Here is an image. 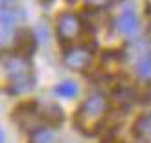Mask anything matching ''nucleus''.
I'll return each mask as SVG.
<instances>
[{"label":"nucleus","mask_w":151,"mask_h":143,"mask_svg":"<svg viewBox=\"0 0 151 143\" xmlns=\"http://www.w3.org/2000/svg\"><path fill=\"white\" fill-rule=\"evenodd\" d=\"M11 94H24L33 88V68L24 55H13L4 63Z\"/></svg>","instance_id":"2"},{"label":"nucleus","mask_w":151,"mask_h":143,"mask_svg":"<svg viewBox=\"0 0 151 143\" xmlns=\"http://www.w3.org/2000/svg\"><path fill=\"white\" fill-rule=\"evenodd\" d=\"M134 134L140 139H151V112L140 116L137 119V123H134Z\"/></svg>","instance_id":"7"},{"label":"nucleus","mask_w":151,"mask_h":143,"mask_svg":"<svg viewBox=\"0 0 151 143\" xmlns=\"http://www.w3.org/2000/svg\"><path fill=\"white\" fill-rule=\"evenodd\" d=\"M107 112V99L101 94H92L87 97L76 114V125L83 134H94L105 117Z\"/></svg>","instance_id":"1"},{"label":"nucleus","mask_w":151,"mask_h":143,"mask_svg":"<svg viewBox=\"0 0 151 143\" xmlns=\"http://www.w3.org/2000/svg\"><path fill=\"white\" fill-rule=\"evenodd\" d=\"M137 70H138V75L144 79H149L151 77V53H144L138 63H137Z\"/></svg>","instance_id":"10"},{"label":"nucleus","mask_w":151,"mask_h":143,"mask_svg":"<svg viewBox=\"0 0 151 143\" xmlns=\"http://www.w3.org/2000/svg\"><path fill=\"white\" fill-rule=\"evenodd\" d=\"M116 28L122 35L131 37L138 31V17L133 9H125L120 17L116 18Z\"/></svg>","instance_id":"5"},{"label":"nucleus","mask_w":151,"mask_h":143,"mask_svg":"<svg viewBox=\"0 0 151 143\" xmlns=\"http://www.w3.org/2000/svg\"><path fill=\"white\" fill-rule=\"evenodd\" d=\"M78 94H79V88L72 81H63L55 86V95L65 97V99H72V97H76Z\"/></svg>","instance_id":"9"},{"label":"nucleus","mask_w":151,"mask_h":143,"mask_svg":"<svg viewBox=\"0 0 151 143\" xmlns=\"http://www.w3.org/2000/svg\"><path fill=\"white\" fill-rule=\"evenodd\" d=\"M15 26H17V15H15V11L2 9V39L9 37V33L15 29Z\"/></svg>","instance_id":"8"},{"label":"nucleus","mask_w":151,"mask_h":143,"mask_svg":"<svg viewBox=\"0 0 151 143\" xmlns=\"http://www.w3.org/2000/svg\"><path fill=\"white\" fill-rule=\"evenodd\" d=\"M11 2V0H2V4H9Z\"/></svg>","instance_id":"12"},{"label":"nucleus","mask_w":151,"mask_h":143,"mask_svg":"<svg viewBox=\"0 0 151 143\" xmlns=\"http://www.w3.org/2000/svg\"><path fill=\"white\" fill-rule=\"evenodd\" d=\"M63 61L66 64V68H70L74 72H83V70L88 68L90 63H92V51L88 48L76 46V48H70L68 51H65Z\"/></svg>","instance_id":"4"},{"label":"nucleus","mask_w":151,"mask_h":143,"mask_svg":"<svg viewBox=\"0 0 151 143\" xmlns=\"http://www.w3.org/2000/svg\"><path fill=\"white\" fill-rule=\"evenodd\" d=\"M83 31V22L76 13H63L57 18V35L63 42L78 39Z\"/></svg>","instance_id":"3"},{"label":"nucleus","mask_w":151,"mask_h":143,"mask_svg":"<svg viewBox=\"0 0 151 143\" xmlns=\"http://www.w3.org/2000/svg\"><path fill=\"white\" fill-rule=\"evenodd\" d=\"M29 143H55V132L48 127H37L29 136Z\"/></svg>","instance_id":"6"},{"label":"nucleus","mask_w":151,"mask_h":143,"mask_svg":"<svg viewBox=\"0 0 151 143\" xmlns=\"http://www.w3.org/2000/svg\"><path fill=\"white\" fill-rule=\"evenodd\" d=\"M85 2H87L90 7H94V9H101V7L109 6L112 0H85Z\"/></svg>","instance_id":"11"}]
</instances>
